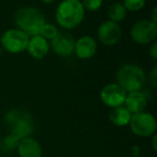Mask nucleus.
<instances>
[{
	"instance_id": "1",
	"label": "nucleus",
	"mask_w": 157,
	"mask_h": 157,
	"mask_svg": "<svg viewBox=\"0 0 157 157\" xmlns=\"http://www.w3.org/2000/svg\"><path fill=\"white\" fill-rule=\"evenodd\" d=\"M85 13L81 0H63L55 10V21L63 29L71 30L82 24Z\"/></svg>"
},
{
	"instance_id": "2",
	"label": "nucleus",
	"mask_w": 157,
	"mask_h": 157,
	"mask_svg": "<svg viewBox=\"0 0 157 157\" xmlns=\"http://www.w3.org/2000/svg\"><path fill=\"white\" fill-rule=\"evenodd\" d=\"M13 20L16 28L22 30L29 38L40 35L44 24L46 23L43 13L31 6L22 7L16 10Z\"/></svg>"
},
{
	"instance_id": "3",
	"label": "nucleus",
	"mask_w": 157,
	"mask_h": 157,
	"mask_svg": "<svg viewBox=\"0 0 157 157\" xmlns=\"http://www.w3.org/2000/svg\"><path fill=\"white\" fill-rule=\"evenodd\" d=\"M116 83L126 93L139 92L144 86L146 74L143 68L136 63H124L115 73Z\"/></svg>"
},
{
	"instance_id": "4",
	"label": "nucleus",
	"mask_w": 157,
	"mask_h": 157,
	"mask_svg": "<svg viewBox=\"0 0 157 157\" xmlns=\"http://www.w3.org/2000/svg\"><path fill=\"white\" fill-rule=\"evenodd\" d=\"M5 124L9 133L18 139L30 137L35 129V121L30 113L24 109H12L6 114Z\"/></svg>"
},
{
	"instance_id": "5",
	"label": "nucleus",
	"mask_w": 157,
	"mask_h": 157,
	"mask_svg": "<svg viewBox=\"0 0 157 157\" xmlns=\"http://www.w3.org/2000/svg\"><path fill=\"white\" fill-rule=\"evenodd\" d=\"M29 37L17 28L7 29L0 37V44L10 54H20L26 51Z\"/></svg>"
},
{
	"instance_id": "6",
	"label": "nucleus",
	"mask_w": 157,
	"mask_h": 157,
	"mask_svg": "<svg viewBox=\"0 0 157 157\" xmlns=\"http://www.w3.org/2000/svg\"><path fill=\"white\" fill-rule=\"evenodd\" d=\"M129 127L133 135L141 138H150L156 133L157 123L153 114L143 111L131 115Z\"/></svg>"
},
{
	"instance_id": "7",
	"label": "nucleus",
	"mask_w": 157,
	"mask_h": 157,
	"mask_svg": "<svg viewBox=\"0 0 157 157\" xmlns=\"http://www.w3.org/2000/svg\"><path fill=\"white\" fill-rule=\"evenodd\" d=\"M130 38L139 45H147L156 40L157 24L150 20H139L131 26Z\"/></svg>"
},
{
	"instance_id": "8",
	"label": "nucleus",
	"mask_w": 157,
	"mask_h": 157,
	"mask_svg": "<svg viewBox=\"0 0 157 157\" xmlns=\"http://www.w3.org/2000/svg\"><path fill=\"white\" fill-rule=\"evenodd\" d=\"M123 37L122 27L118 23L107 20L99 25L97 29V38L99 42L105 46H114Z\"/></svg>"
},
{
	"instance_id": "9",
	"label": "nucleus",
	"mask_w": 157,
	"mask_h": 157,
	"mask_svg": "<svg viewBox=\"0 0 157 157\" xmlns=\"http://www.w3.org/2000/svg\"><path fill=\"white\" fill-rule=\"evenodd\" d=\"M126 95L127 93L117 83H109L101 88L99 97L103 105L113 109L124 105Z\"/></svg>"
},
{
	"instance_id": "10",
	"label": "nucleus",
	"mask_w": 157,
	"mask_h": 157,
	"mask_svg": "<svg viewBox=\"0 0 157 157\" xmlns=\"http://www.w3.org/2000/svg\"><path fill=\"white\" fill-rule=\"evenodd\" d=\"M75 39L67 31H59L58 35L50 41V48L60 57H70L74 53Z\"/></svg>"
},
{
	"instance_id": "11",
	"label": "nucleus",
	"mask_w": 157,
	"mask_h": 157,
	"mask_svg": "<svg viewBox=\"0 0 157 157\" xmlns=\"http://www.w3.org/2000/svg\"><path fill=\"white\" fill-rule=\"evenodd\" d=\"M97 48H98V45H97V41L94 37L83 36V37L75 40L73 54L78 58L87 60V59L93 58L96 55Z\"/></svg>"
},
{
	"instance_id": "12",
	"label": "nucleus",
	"mask_w": 157,
	"mask_h": 157,
	"mask_svg": "<svg viewBox=\"0 0 157 157\" xmlns=\"http://www.w3.org/2000/svg\"><path fill=\"white\" fill-rule=\"evenodd\" d=\"M51 48L50 42L45 40L40 35L33 36L29 38L28 45H27L26 51L33 58L35 59H42L48 54Z\"/></svg>"
},
{
	"instance_id": "13",
	"label": "nucleus",
	"mask_w": 157,
	"mask_h": 157,
	"mask_svg": "<svg viewBox=\"0 0 157 157\" xmlns=\"http://www.w3.org/2000/svg\"><path fill=\"white\" fill-rule=\"evenodd\" d=\"M16 150L20 157H42L41 144L31 136L21 139Z\"/></svg>"
},
{
	"instance_id": "14",
	"label": "nucleus",
	"mask_w": 157,
	"mask_h": 157,
	"mask_svg": "<svg viewBox=\"0 0 157 157\" xmlns=\"http://www.w3.org/2000/svg\"><path fill=\"white\" fill-rule=\"evenodd\" d=\"M123 105L130 112L131 115H133V114L145 111V108L147 105V98L140 90L139 92L127 93Z\"/></svg>"
},
{
	"instance_id": "15",
	"label": "nucleus",
	"mask_w": 157,
	"mask_h": 157,
	"mask_svg": "<svg viewBox=\"0 0 157 157\" xmlns=\"http://www.w3.org/2000/svg\"><path fill=\"white\" fill-rule=\"evenodd\" d=\"M130 118H131V113L124 105L113 108L109 114L110 122L114 126H117V127H124L129 125Z\"/></svg>"
},
{
	"instance_id": "16",
	"label": "nucleus",
	"mask_w": 157,
	"mask_h": 157,
	"mask_svg": "<svg viewBox=\"0 0 157 157\" xmlns=\"http://www.w3.org/2000/svg\"><path fill=\"white\" fill-rule=\"evenodd\" d=\"M107 15L110 21L115 23H121L126 18L127 10L122 2H113L109 6L107 10Z\"/></svg>"
},
{
	"instance_id": "17",
	"label": "nucleus",
	"mask_w": 157,
	"mask_h": 157,
	"mask_svg": "<svg viewBox=\"0 0 157 157\" xmlns=\"http://www.w3.org/2000/svg\"><path fill=\"white\" fill-rule=\"evenodd\" d=\"M58 33H59V29L56 25L46 22L45 24H44L43 28H42L41 33H40V36L50 42L51 40L54 39V38L58 35Z\"/></svg>"
},
{
	"instance_id": "18",
	"label": "nucleus",
	"mask_w": 157,
	"mask_h": 157,
	"mask_svg": "<svg viewBox=\"0 0 157 157\" xmlns=\"http://www.w3.org/2000/svg\"><path fill=\"white\" fill-rule=\"evenodd\" d=\"M123 6L127 12H138L145 6V0H123Z\"/></svg>"
},
{
	"instance_id": "19",
	"label": "nucleus",
	"mask_w": 157,
	"mask_h": 157,
	"mask_svg": "<svg viewBox=\"0 0 157 157\" xmlns=\"http://www.w3.org/2000/svg\"><path fill=\"white\" fill-rule=\"evenodd\" d=\"M20 142V139L17 137H15L14 135H11L9 133L8 136H6L2 139V142H1V145H2L3 151H12L14 148L17 147V144Z\"/></svg>"
},
{
	"instance_id": "20",
	"label": "nucleus",
	"mask_w": 157,
	"mask_h": 157,
	"mask_svg": "<svg viewBox=\"0 0 157 157\" xmlns=\"http://www.w3.org/2000/svg\"><path fill=\"white\" fill-rule=\"evenodd\" d=\"M81 2L85 11L96 12L101 9L103 0H81Z\"/></svg>"
},
{
	"instance_id": "21",
	"label": "nucleus",
	"mask_w": 157,
	"mask_h": 157,
	"mask_svg": "<svg viewBox=\"0 0 157 157\" xmlns=\"http://www.w3.org/2000/svg\"><path fill=\"white\" fill-rule=\"evenodd\" d=\"M148 82H150L154 87H156V85H157V66H154L152 71H151L150 74H148Z\"/></svg>"
},
{
	"instance_id": "22",
	"label": "nucleus",
	"mask_w": 157,
	"mask_h": 157,
	"mask_svg": "<svg viewBox=\"0 0 157 157\" xmlns=\"http://www.w3.org/2000/svg\"><path fill=\"white\" fill-rule=\"evenodd\" d=\"M148 54H150L151 58L154 61L157 60V43L156 41H154L153 43H151L150 50H148Z\"/></svg>"
},
{
	"instance_id": "23",
	"label": "nucleus",
	"mask_w": 157,
	"mask_h": 157,
	"mask_svg": "<svg viewBox=\"0 0 157 157\" xmlns=\"http://www.w3.org/2000/svg\"><path fill=\"white\" fill-rule=\"evenodd\" d=\"M150 21H152L153 23L157 24V8H154L152 12V17L150 18Z\"/></svg>"
},
{
	"instance_id": "24",
	"label": "nucleus",
	"mask_w": 157,
	"mask_h": 157,
	"mask_svg": "<svg viewBox=\"0 0 157 157\" xmlns=\"http://www.w3.org/2000/svg\"><path fill=\"white\" fill-rule=\"evenodd\" d=\"M156 140H157V136L156 133L152 136V146H153V150L156 151L157 150V145H156Z\"/></svg>"
},
{
	"instance_id": "25",
	"label": "nucleus",
	"mask_w": 157,
	"mask_h": 157,
	"mask_svg": "<svg viewBox=\"0 0 157 157\" xmlns=\"http://www.w3.org/2000/svg\"><path fill=\"white\" fill-rule=\"evenodd\" d=\"M39 1L42 3H44V5H51V3L55 2L56 0H39Z\"/></svg>"
}]
</instances>
